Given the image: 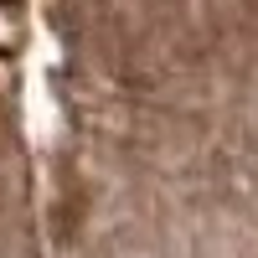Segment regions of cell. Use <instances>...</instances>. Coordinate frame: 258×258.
I'll return each mask as SVG.
<instances>
[{
	"label": "cell",
	"mask_w": 258,
	"mask_h": 258,
	"mask_svg": "<svg viewBox=\"0 0 258 258\" xmlns=\"http://www.w3.org/2000/svg\"><path fill=\"white\" fill-rule=\"evenodd\" d=\"M26 41V0H0V57H21Z\"/></svg>",
	"instance_id": "6da1fadb"
}]
</instances>
